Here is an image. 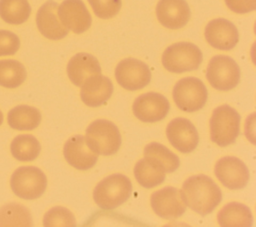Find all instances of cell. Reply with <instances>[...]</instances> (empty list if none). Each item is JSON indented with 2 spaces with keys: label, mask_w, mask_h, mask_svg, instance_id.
Returning <instances> with one entry per match:
<instances>
[{
  "label": "cell",
  "mask_w": 256,
  "mask_h": 227,
  "mask_svg": "<svg viewBox=\"0 0 256 227\" xmlns=\"http://www.w3.org/2000/svg\"><path fill=\"white\" fill-rule=\"evenodd\" d=\"M180 192L185 205L202 216L211 213L222 200L219 186L204 174L186 179Z\"/></svg>",
  "instance_id": "cell-1"
},
{
  "label": "cell",
  "mask_w": 256,
  "mask_h": 227,
  "mask_svg": "<svg viewBox=\"0 0 256 227\" xmlns=\"http://www.w3.org/2000/svg\"><path fill=\"white\" fill-rule=\"evenodd\" d=\"M132 193L130 179L120 173H115L101 180L93 191L95 203L103 209H114L126 202Z\"/></svg>",
  "instance_id": "cell-2"
},
{
  "label": "cell",
  "mask_w": 256,
  "mask_h": 227,
  "mask_svg": "<svg viewBox=\"0 0 256 227\" xmlns=\"http://www.w3.org/2000/svg\"><path fill=\"white\" fill-rule=\"evenodd\" d=\"M240 114L229 105L216 107L210 118V139L220 147L235 142L240 133Z\"/></svg>",
  "instance_id": "cell-3"
},
{
  "label": "cell",
  "mask_w": 256,
  "mask_h": 227,
  "mask_svg": "<svg viewBox=\"0 0 256 227\" xmlns=\"http://www.w3.org/2000/svg\"><path fill=\"white\" fill-rule=\"evenodd\" d=\"M162 65L173 73L193 71L200 66L203 55L198 46L190 42H177L168 46L162 54Z\"/></svg>",
  "instance_id": "cell-4"
},
{
  "label": "cell",
  "mask_w": 256,
  "mask_h": 227,
  "mask_svg": "<svg viewBox=\"0 0 256 227\" xmlns=\"http://www.w3.org/2000/svg\"><path fill=\"white\" fill-rule=\"evenodd\" d=\"M86 142L97 154L109 156L115 154L121 145L118 127L111 121L97 119L86 129Z\"/></svg>",
  "instance_id": "cell-5"
},
{
  "label": "cell",
  "mask_w": 256,
  "mask_h": 227,
  "mask_svg": "<svg viewBox=\"0 0 256 227\" xmlns=\"http://www.w3.org/2000/svg\"><path fill=\"white\" fill-rule=\"evenodd\" d=\"M10 187L19 198L33 200L45 192L47 178L44 172L35 166H22L11 175Z\"/></svg>",
  "instance_id": "cell-6"
},
{
  "label": "cell",
  "mask_w": 256,
  "mask_h": 227,
  "mask_svg": "<svg viewBox=\"0 0 256 227\" xmlns=\"http://www.w3.org/2000/svg\"><path fill=\"white\" fill-rule=\"evenodd\" d=\"M206 78L210 85L220 91L235 88L240 82V68L229 56H213L207 66Z\"/></svg>",
  "instance_id": "cell-7"
},
{
  "label": "cell",
  "mask_w": 256,
  "mask_h": 227,
  "mask_svg": "<svg viewBox=\"0 0 256 227\" xmlns=\"http://www.w3.org/2000/svg\"><path fill=\"white\" fill-rule=\"evenodd\" d=\"M176 106L185 112H195L204 107L208 92L204 83L196 77H184L173 88Z\"/></svg>",
  "instance_id": "cell-8"
},
{
  "label": "cell",
  "mask_w": 256,
  "mask_h": 227,
  "mask_svg": "<svg viewBox=\"0 0 256 227\" xmlns=\"http://www.w3.org/2000/svg\"><path fill=\"white\" fill-rule=\"evenodd\" d=\"M115 78L124 89L135 91L144 88L150 83L151 71L143 61L136 58H126L117 64Z\"/></svg>",
  "instance_id": "cell-9"
},
{
  "label": "cell",
  "mask_w": 256,
  "mask_h": 227,
  "mask_svg": "<svg viewBox=\"0 0 256 227\" xmlns=\"http://www.w3.org/2000/svg\"><path fill=\"white\" fill-rule=\"evenodd\" d=\"M217 179L228 189L244 188L250 178L248 167L237 157L225 156L220 158L214 167Z\"/></svg>",
  "instance_id": "cell-10"
},
{
  "label": "cell",
  "mask_w": 256,
  "mask_h": 227,
  "mask_svg": "<svg viewBox=\"0 0 256 227\" xmlns=\"http://www.w3.org/2000/svg\"><path fill=\"white\" fill-rule=\"evenodd\" d=\"M150 204L155 214L168 220L182 216L186 210L180 190L173 186H166L152 193Z\"/></svg>",
  "instance_id": "cell-11"
},
{
  "label": "cell",
  "mask_w": 256,
  "mask_h": 227,
  "mask_svg": "<svg viewBox=\"0 0 256 227\" xmlns=\"http://www.w3.org/2000/svg\"><path fill=\"white\" fill-rule=\"evenodd\" d=\"M169 109L170 104L168 99L157 92H147L138 96L132 106L136 118L147 123L164 119Z\"/></svg>",
  "instance_id": "cell-12"
},
{
  "label": "cell",
  "mask_w": 256,
  "mask_h": 227,
  "mask_svg": "<svg viewBox=\"0 0 256 227\" xmlns=\"http://www.w3.org/2000/svg\"><path fill=\"white\" fill-rule=\"evenodd\" d=\"M166 135L170 144L182 153H190L198 145L199 135L192 122L178 117L171 120L166 128Z\"/></svg>",
  "instance_id": "cell-13"
},
{
  "label": "cell",
  "mask_w": 256,
  "mask_h": 227,
  "mask_svg": "<svg viewBox=\"0 0 256 227\" xmlns=\"http://www.w3.org/2000/svg\"><path fill=\"white\" fill-rule=\"evenodd\" d=\"M57 14L61 23L76 34L88 30L92 23V17L82 0H64L58 5Z\"/></svg>",
  "instance_id": "cell-14"
},
{
  "label": "cell",
  "mask_w": 256,
  "mask_h": 227,
  "mask_svg": "<svg viewBox=\"0 0 256 227\" xmlns=\"http://www.w3.org/2000/svg\"><path fill=\"white\" fill-rule=\"evenodd\" d=\"M206 41L219 50L233 49L239 40L236 26L224 18H216L208 22L204 31Z\"/></svg>",
  "instance_id": "cell-15"
},
{
  "label": "cell",
  "mask_w": 256,
  "mask_h": 227,
  "mask_svg": "<svg viewBox=\"0 0 256 227\" xmlns=\"http://www.w3.org/2000/svg\"><path fill=\"white\" fill-rule=\"evenodd\" d=\"M63 154L65 160L78 170H88L98 160V154L89 147L82 135L70 137L64 144Z\"/></svg>",
  "instance_id": "cell-16"
},
{
  "label": "cell",
  "mask_w": 256,
  "mask_h": 227,
  "mask_svg": "<svg viewBox=\"0 0 256 227\" xmlns=\"http://www.w3.org/2000/svg\"><path fill=\"white\" fill-rule=\"evenodd\" d=\"M190 8L186 0H159L156 16L161 25L168 29H180L190 19Z\"/></svg>",
  "instance_id": "cell-17"
},
{
  "label": "cell",
  "mask_w": 256,
  "mask_h": 227,
  "mask_svg": "<svg viewBox=\"0 0 256 227\" xmlns=\"http://www.w3.org/2000/svg\"><path fill=\"white\" fill-rule=\"evenodd\" d=\"M58 4L48 0L37 11L36 24L40 33L50 40H60L67 36L69 30L61 23L57 14Z\"/></svg>",
  "instance_id": "cell-18"
},
{
  "label": "cell",
  "mask_w": 256,
  "mask_h": 227,
  "mask_svg": "<svg viewBox=\"0 0 256 227\" xmlns=\"http://www.w3.org/2000/svg\"><path fill=\"white\" fill-rule=\"evenodd\" d=\"M112 93L113 84L111 80L101 74H95L86 79L81 85L80 97L85 105L98 107L105 104Z\"/></svg>",
  "instance_id": "cell-19"
},
{
  "label": "cell",
  "mask_w": 256,
  "mask_h": 227,
  "mask_svg": "<svg viewBox=\"0 0 256 227\" xmlns=\"http://www.w3.org/2000/svg\"><path fill=\"white\" fill-rule=\"evenodd\" d=\"M67 74L70 81L78 87L86 79L95 74H101V67L97 58L89 53L75 54L67 64Z\"/></svg>",
  "instance_id": "cell-20"
},
{
  "label": "cell",
  "mask_w": 256,
  "mask_h": 227,
  "mask_svg": "<svg viewBox=\"0 0 256 227\" xmlns=\"http://www.w3.org/2000/svg\"><path fill=\"white\" fill-rule=\"evenodd\" d=\"M217 221L222 227H251L253 216L250 208L243 203L230 202L217 214Z\"/></svg>",
  "instance_id": "cell-21"
},
{
  "label": "cell",
  "mask_w": 256,
  "mask_h": 227,
  "mask_svg": "<svg viewBox=\"0 0 256 227\" xmlns=\"http://www.w3.org/2000/svg\"><path fill=\"white\" fill-rule=\"evenodd\" d=\"M7 121L15 130H33L41 122V113L33 106L18 105L8 112Z\"/></svg>",
  "instance_id": "cell-22"
},
{
  "label": "cell",
  "mask_w": 256,
  "mask_h": 227,
  "mask_svg": "<svg viewBox=\"0 0 256 227\" xmlns=\"http://www.w3.org/2000/svg\"><path fill=\"white\" fill-rule=\"evenodd\" d=\"M144 157L162 168L165 173L174 172L180 165L179 157L158 142H151L145 146Z\"/></svg>",
  "instance_id": "cell-23"
},
{
  "label": "cell",
  "mask_w": 256,
  "mask_h": 227,
  "mask_svg": "<svg viewBox=\"0 0 256 227\" xmlns=\"http://www.w3.org/2000/svg\"><path fill=\"white\" fill-rule=\"evenodd\" d=\"M134 176L137 182L147 189L158 186L165 180L164 170L147 158H143L135 164Z\"/></svg>",
  "instance_id": "cell-24"
},
{
  "label": "cell",
  "mask_w": 256,
  "mask_h": 227,
  "mask_svg": "<svg viewBox=\"0 0 256 227\" xmlns=\"http://www.w3.org/2000/svg\"><path fill=\"white\" fill-rule=\"evenodd\" d=\"M10 151L12 156L19 161H33L40 154L41 145L33 135L21 134L12 140Z\"/></svg>",
  "instance_id": "cell-25"
},
{
  "label": "cell",
  "mask_w": 256,
  "mask_h": 227,
  "mask_svg": "<svg viewBox=\"0 0 256 227\" xmlns=\"http://www.w3.org/2000/svg\"><path fill=\"white\" fill-rule=\"evenodd\" d=\"M30 14L28 0H0V17L8 24H22L28 20Z\"/></svg>",
  "instance_id": "cell-26"
},
{
  "label": "cell",
  "mask_w": 256,
  "mask_h": 227,
  "mask_svg": "<svg viewBox=\"0 0 256 227\" xmlns=\"http://www.w3.org/2000/svg\"><path fill=\"white\" fill-rule=\"evenodd\" d=\"M33 225L30 211L19 203H8L0 207V227L4 226H23Z\"/></svg>",
  "instance_id": "cell-27"
},
{
  "label": "cell",
  "mask_w": 256,
  "mask_h": 227,
  "mask_svg": "<svg viewBox=\"0 0 256 227\" xmlns=\"http://www.w3.org/2000/svg\"><path fill=\"white\" fill-rule=\"evenodd\" d=\"M27 72L22 63L13 59L0 60V85L5 88H16L26 79Z\"/></svg>",
  "instance_id": "cell-28"
},
{
  "label": "cell",
  "mask_w": 256,
  "mask_h": 227,
  "mask_svg": "<svg viewBox=\"0 0 256 227\" xmlns=\"http://www.w3.org/2000/svg\"><path fill=\"white\" fill-rule=\"evenodd\" d=\"M43 225L45 227H75L76 219L69 209L55 206L45 213Z\"/></svg>",
  "instance_id": "cell-29"
},
{
  "label": "cell",
  "mask_w": 256,
  "mask_h": 227,
  "mask_svg": "<svg viewBox=\"0 0 256 227\" xmlns=\"http://www.w3.org/2000/svg\"><path fill=\"white\" fill-rule=\"evenodd\" d=\"M95 15L101 19H110L118 14L121 0H88Z\"/></svg>",
  "instance_id": "cell-30"
},
{
  "label": "cell",
  "mask_w": 256,
  "mask_h": 227,
  "mask_svg": "<svg viewBox=\"0 0 256 227\" xmlns=\"http://www.w3.org/2000/svg\"><path fill=\"white\" fill-rule=\"evenodd\" d=\"M20 48L18 36L8 30H0V56L14 55Z\"/></svg>",
  "instance_id": "cell-31"
},
{
  "label": "cell",
  "mask_w": 256,
  "mask_h": 227,
  "mask_svg": "<svg viewBox=\"0 0 256 227\" xmlns=\"http://www.w3.org/2000/svg\"><path fill=\"white\" fill-rule=\"evenodd\" d=\"M226 6L233 12L245 14L256 9V0H225Z\"/></svg>",
  "instance_id": "cell-32"
},
{
  "label": "cell",
  "mask_w": 256,
  "mask_h": 227,
  "mask_svg": "<svg viewBox=\"0 0 256 227\" xmlns=\"http://www.w3.org/2000/svg\"><path fill=\"white\" fill-rule=\"evenodd\" d=\"M2 122H3V114H2V112L0 110V125L2 124Z\"/></svg>",
  "instance_id": "cell-33"
}]
</instances>
